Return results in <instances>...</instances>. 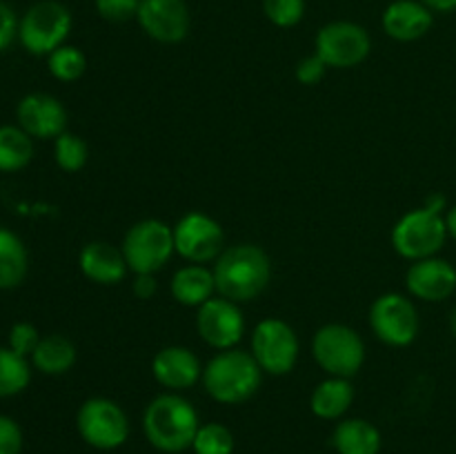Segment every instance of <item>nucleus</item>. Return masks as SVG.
<instances>
[{
  "mask_svg": "<svg viewBox=\"0 0 456 454\" xmlns=\"http://www.w3.org/2000/svg\"><path fill=\"white\" fill-rule=\"evenodd\" d=\"M216 294L234 303H249L261 296L272 279V263L265 249L254 243L227 245L212 265Z\"/></svg>",
  "mask_w": 456,
  "mask_h": 454,
  "instance_id": "f257e3e1",
  "label": "nucleus"
},
{
  "mask_svg": "<svg viewBox=\"0 0 456 454\" xmlns=\"http://www.w3.org/2000/svg\"><path fill=\"white\" fill-rule=\"evenodd\" d=\"M200 421L194 405L178 392H165L147 403L142 414V432L150 445L165 454L191 450Z\"/></svg>",
  "mask_w": 456,
  "mask_h": 454,
  "instance_id": "f03ea898",
  "label": "nucleus"
},
{
  "mask_svg": "<svg viewBox=\"0 0 456 454\" xmlns=\"http://www.w3.org/2000/svg\"><path fill=\"white\" fill-rule=\"evenodd\" d=\"M263 369L254 361L249 352L225 350L216 352L208 363L203 365L205 392L212 401L221 405H240L252 399L263 383Z\"/></svg>",
  "mask_w": 456,
  "mask_h": 454,
  "instance_id": "7ed1b4c3",
  "label": "nucleus"
},
{
  "mask_svg": "<svg viewBox=\"0 0 456 454\" xmlns=\"http://www.w3.org/2000/svg\"><path fill=\"white\" fill-rule=\"evenodd\" d=\"M448 225L445 214L421 205L417 209L405 212L395 223L390 234V243L395 252L405 261H423V258L439 256L448 240Z\"/></svg>",
  "mask_w": 456,
  "mask_h": 454,
  "instance_id": "20e7f679",
  "label": "nucleus"
},
{
  "mask_svg": "<svg viewBox=\"0 0 456 454\" xmlns=\"http://www.w3.org/2000/svg\"><path fill=\"white\" fill-rule=\"evenodd\" d=\"M312 359L328 377L352 378L365 363V341L346 323H325L312 336Z\"/></svg>",
  "mask_w": 456,
  "mask_h": 454,
  "instance_id": "39448f33",
  "label": "nucleus"
},
{
  "mask_svg": "<svg viewBox=\"0 0 456 454\" xmlns=\"http://www.w3.org/2000/svg\"><path fill=\"white\" fill-rule=\"evenodd\" d=\"M120 249L132 274H159L176 254L174 227L159 218H142L129 227Z\"/></svg>",
  "mask_w": 456,
  "mask_h": 454,
  "instance_id": "423d86ee",
  "label": "nucleus"
},
{
  "mask_svg": "<svg viewBox=\"0 0 456 454\" xmlns=\"http://www.w3.org/2000/svg\"><path fill=\"white\" fill-rule=\"evenodd\" d=\"M74 27L71 12L58 0H38L18 22V40L31 56H49L67 43Z\"/></svg>",
  "mask_w": 456,
  "mask_h": 454,
  "instance_id": "0eeeda50",
  "label": "nucleus"
},
{
  "mask_svg": "<svg viewBox=\"0 0 456 454\" xmlns=\"http://www.w3.org/2000/svg\"><path fill=\"white\" fill-rule=\"evenodd\" d=\"M249 354L254 356L263 374L285 377L297 368L301 343L288 320L270 316L254 325L249 336Z\"/></svg>",
  "mask_w": 456,
  "mask_h": 454,
  "instance_id": "6e6552de",
  "label": "nucleus"
},
{
  "mask_svg": "<svg viewBox=\"0 0 456 454\" xmlns=\"http://www.w3.org/2000/svg\"><path fill=\"white\" fill-rule=\"evenodd\" d=\"M76 430L89 448L110 452L129 439V418L116 401L92 396L76 412Z\"/></svg>",
  "mask_w": 456,
  "mask_h": 454,
  "instance_id": "1a4fd4ad",
  "label": "nucleus"
},
{
  "mask_svg": "<svg viewBox=\"0 0 456 454\" xmlns=\"http://www.w3.org/2000/svg\"><path fill=\"white\" fill-rule=\"evenodd\" d=\"M370 329L374 336L390 347H408L417 341L421 319L412 298L399 292H386L370 305Z\"/></svg>",
  "mask_w": 456,
  "mask_h": 454,
  "instance_id": "9d476101",
  "label": "nucleus"
},
{
  "mask_svg": "<svg viewBox=\"0 0 456 454\" xmlns=\"http://www.w3.org/2000/svg\"><path fill=\"white\" fill-rule=\"evenodd\" d=\"M314 53L330 69H352L372 53V36L359 22L332 20L316 34Z\"/></svg>",
  "mask_w": 456,
  "mask_h": 454,
  "instance_id": "9b49d317",
  "label": "nucleus"
},
{
  "mask_svg": "<svg viewBox=\"0 0 456 454\" xmlns=\"http://www.w3.org/2000/svg\"><path fill=\"white\" fill-rule=\"evenodd\" d=\"M174 227V247L176 254L187 263H199L209 265L216 263V258L225 252V230L216 218L209 214L187 212L183 214Z\"/></svg>",
  "mask_w": 456,
  "mask_h": 454,
  "instance_id": "f8f14e48",
  "label": "nucleus"
},
{
  "mask_svg": "<svg viewBox=\"0 0 456 454\" xmlns=\"http://www.w3.org/2000/svg\"><path fill=\"white\" fill-rule=\"evenodd\" d=\"M196 332L216 352L234 350L245 336V316L239 303L214 296L196 310Z\"/></svg>",
  "mask_w": 456,
  "mask_h": 454,
  "instance_id": "ddd939ff",
  "label": "nucleus"
},
{
  "mask_svg": "<svg viewBox=\"0 0 456 454\" xmlns=\"http://www.w3.org/2000/svg\"><path fill=\"white\" fill-rule=\"evenodd\" d=\"M136 22L160 45H178L190 36L191 13L185 0H141Z\"/></svg>",
  "mask_w": 456,
  "mask_h": 454,
  "instance_id": "4468645a",
  "label": "nucleus"
},
{
  "mask_svg": "<svg viewBox=\"0 0 456 454\" xmlns=\"http://www.w3.org/2000/svg\"><path fill=\"white\" fill-rule=\"evenodd\" d=\"M65 105L56 96L45 92L27 93L16 105V125L25 129L34 141H56L67 132Z\"/></svg>",
  "mask_w": 456,
  "mask_h": 454,
  "instance_id": "2eb2a0df",
  "label": "nucleus"
},
{
  "mask_svg": "<svg viewBox=\"0 0 456 454\" xmlns=\"http://www.w3.org/2000/svg\"><path fill=\"white\" fill-rule=\"evenodd\" d=\"M405 289L410 296L423 303H444L456 292V267L441 256L410 263Z\"/></svg>",
  "mask_w": 456,
  "mask_h": 454,
  "instance_id": "dca6fc26",
  "label": "nucleus"
},
{
  "mask_svg": "<svg viewBox=\"0 0 456 454\" xmlns=\"http://www.w3.org/2000/svg\"><path fill=\"white\" fill-rule=\"evenodd\" d=\"M151 377L167 392H185L203 378V365L190 347L167 345L151 359Z\"/></svg>",
  "mask_w": 456,
  "mask_h": 454,
  "instance_id": "f3484780",
  "label": "nucleus"
},
{
  "mask_svg": "<svg viewBox=\"0 0 456 454\" xmlns=\"http://www.w3.org/2000/svg\"><path fill=\"white\" fill-rule=\"evenodd\" d=\"M435 12L421 0H392L381 13V29L396 43H414L430 34Z\"/></svg>",
  "mask_w": 456,
  "mask_h": 454,
  "instance_id": "a211bd4d",
  "label": "nucleus"
},
{
  "mask_svg": "<svg viewBox=\"0 0 456 454\" xmlns=\"http://www.w3.org/2000/svg\"><path fill=\"white\" fill-rule=\"evenodd\" d=\"M78 270L96 285H118L127 276L129 267L120 247L107 240H89L78 252Z\"/></svg>",
  "mask_w": 456,
  "mask_h": 454,
  "instance_id": "6ab92c4d",
  "label": "nucleus"
},
{
  "mask_svg": "<svg viewBox=\"0 0 456 454\" xmlns=\"http://www.w3.org/2000/svg\"><path fill=\"white\" fill-rule=\"evenodd\" d=\"M169 292H172V298L178 305L199 310L209 298L216 296L214 270L209 265L185 263V265L174 272L172 280H169Z\"/></svg>",
  "mask_w": 456,
  "mask_h": 454,
  "instance_id": "aec40b11",
  "label": "nucleus"
},
{
  "mask_svg": "<svg viewBox=\"0 0 456 454\" xmlns=\"http://www.w3.org/2000/svg\"><path fill=\"white\" fill-rule=\"evenodd\" d=\"M354 385L350 378L328 377L312 390L310 409L316 418L323 421H338L346 417L347 409L354 403Z\"/></svg>",
  "mask_w": 456,
  "mask_h": 454,
  "instance_id": "412c9836",
  "label": "nucleus"
},
{
  "mask_svg": "<svg viewBox=\"0 0 456 454\" xmlns=\"http://www.w3.org/2000/svg\"><path fill=\"white\" fill-rule=\"evenodd\" d=\"M381 445V432L368 418H343L332 432V448L337 454H379Z\"/></svg>",
  "mask_w": 456,
  "mask_h": 454,
  "instance_id": "4be33fe9",
  "label": "nucleus"
},
{
  "mask_svg": "<svg viewBox=\"0 0 456 454\" xmlns=\"http://www.w3.org/2000/svg\"><path fill=\"white\" fill-rule=\"evenodd\" d=\"M78 352L74 341H69L62 334H47L40 338L38 347L31 354V368L45 377H62L76 365Z\"/></svg>",
  "mask_w": 456,
  "mask_h": 454,
  "instance_id": "5701e85b",
  "label": "nucleus"
},
{
  "mask_svg": "<svg viewBox=\"0 0 456 454\" xmlns=\"http://www.w3.org/2000/svg\"><path fill=\"white\" fill-rule=\"evenodd\" d=\"M29 274V254L20 236L0 227V289H16Z\"/></svg>",
  "mask_w": 456,
  "mask_h": 454,
  "instance_id": "b1692460",
  "label": "nucleus"
},
{
  "mask_svg": "<svg viewBox=\"0 0 456 454\" xmlns=\"http://www.w3.org/2000/svg\"><path fill=\"white\" fill-rule=\"evenodd\" d=\"M34 138L18 125H0V172L13 174L34 160Z\"/></svg>",
  "mask_w": 456,
  "mask_h": 454,
  "instance_id": "393cba45",
  "label": "nucleus"
},
{
  "mask_svg": "<svg viewBox=\"0 0 456 454\" xmlns=\"http://www.w3.org/2000/svg\"><path fill=\"white\" fill-rule=\"evenodd\" d=\"M31 361L7 345L0 347V399L22 394L31 383Z\"/></svg>",
  "mask_w": 456,
  "mask_h": 454,
  "instance_id": "a878e982",
  "label": "nucleus"
},
{
  "mask_svg": "<svg viewBox=\"0 0 456 454\" xmlns=\"http://www.w3.org/2000/svg\"><path fill=\"white\" fill-rule=\"evenodd\" d=\"M47 69L61 83H76L87 71V56L76 45H62L47 56Z\"/></svg>",
  "mask_w": 456,
  "mask_h": 454,
  "instance_id": "bb28decb",
  "label": "nucleus"
},
{
  "mask_svg": "<svg viewBox=\"0 0 456 454\" xmlns=\"http://www.w3.org/2000/svg\"><path fill=\"white\" fill-rule=\"evenodd\" d=\"M53 160H56L58 167L67 174H76L87 165L89 160V147L78 134L69 132L67 129L65 134L53 141Z\"/></svg>",
  "mask_w": 456,
  "mask_h": 454,
  "instance_id": "cd10ccee",
  "label": "nucleus"
},
{
  "mask_svg": "<svg viewBox=\"0 0 456 454\" xmlns=\"http://www.w3.org/2000/svg\"><path fill=\"white\" fill-rule=\"evenodd\" d=\"M191 450L194 454H232L234 452V434L223 423H200Z\"/></svg>",
  "mask_w": 456,
  "mask_h": 454,
  "instance_id": "c85d7f7f",
  "label": "nucleus"
},
{
  "mask_svg": "<svg viewBox=\"0 0 456 454\" xmlns=\"http://www.w3.org/2000/svg\"><path fill=\"white\" fill-rule=\"evenodd\" d=\"M263 13L279 29H292L305 16V0H263Z\"/></svg>",
  "mask_w": 456,
  "mask_h": 454,
  "instance_id": "c756f323",
  "label": "nucleus"
},
{
  "mask_svg": "<svg viewBox=\"0 0 456 454\" xmlns=\"http://www.w3.org/2000/svg\"><path fill=\"white\" fill-rule=\"evenodd\" d=\"M40 332L34 323H27V320H18V323L12 325L7 336V347L13 350L16 354L25 356V359H31L34 350L40 343Z\"/></svg>",
  "mask_w": 456,
  "mask_h": 454,
  "instance_id": "7c9ffc66",
  "label": "nucleus"
},
{
  "mask_svg": "<svg viewBox=\"0 0 456 454\" xmlns=\"http://www.w3.org/2000/svg\"><path fill=\"white\" fill-rule=\"evenodd\" d=\"M96 13L107 22L136 20L141 0H94Z\"/></svg>",
  "mask_w": 456,
  "mask_h": 454,
  "instance_id": "2f4dec72",
  "label": "nucleus"
},
{
  "mask_svg": "<svg viewBox=\"0 0 456 454\" xmlns=\"http://www.w3.org/2000/svg\"><path fill=\"white\" fill-rule=\"evenodd\" d=\"M22 445H25V436L16 418L0 414V454H20Z\"/></svg>",
  "mask_w": 456,
  "mask_h": 454,
  "instance_id": "473e14b6",
  "label": "nucleus"
},
{
  "mask_svg": "<svg viewBox=\"0 0 456 454\" xmlns=\"http://www.w3.org/2000/svg\"><path fill=\"white\" fill-rule=\"evenodd\" d=\"M328 69L330 67L316 53H310V56L301 58L297 62V67H294V78L301 85H305V87H312V85H319L325 78Z\"/></svg>",
  "mask_w": 456,
  "mask_h": 454,
  "instance_id": "72a5a7b5",
  "label": "nucleus"
},
{
  "mask_svg": "<svg viewBox=\"0 0 456 454\" xmlns=\"http://www.w3.org/2000/svg\"><path fill=\"white\" fill-rule=\"evenodd\" d=\"M18 22L20 18L16 16V12L4 0H0V52L12 47L13 40L18 38Z\"/></svg>",
  "mask_w": 456,
  "mask_h": 454,
  "instance_id": "f704fd0d",
  "label": "nucleus"
},
{
  "mask_svg": "<svg viewBox=\"0 0 456 454\" xmlns=\"http://www.w3.org/2000/svg\"><path fill=\"white\" fill-rule=\"evenodd\" d=\"M159 292V280L156 274H134L132 280V294L138 301H151Z\"/></svg>",
  "mask_w": 456,
  "mask_h": 454,
  "instance_id": "c9c22d12",
  "label": "nucleus"
},
{
  "mask_svg": "<svg viewBox=\"0 0 456 454\" xmlns=\"http://www.w3.org/2000/svg\"><path fill=\"white\" fill-rule=\"evenodd\" d=\"M426 7H430L435 13H452L456 12V0H421Z\"/></svg>",
  "mask_w": 456,
  "mask_h": 454,
  "instance_id": "e433bc0d",
  "label": "nucleus"
},
{
  "mask_svg": "<svg viewBox=\"0 0 456 454\" xmlns=\"http://www.w3.org/2000/svg\"><path fill=\"white\" fill-rule=\"evenodd\" d=\"M445 225H448L450 239L456 240V205L448 207V212H445Z\"/></svg>",
  "mask_w": 456,
  "mask_h": 454,
  "instance_id": "4c0bfd02",
  "label": "nucleus"
},
{
  "mask_svg": "<svg viewBox=\"0 0 456 454\" xmlns=\"http://www.w3.org/2000/svg\"><path fill=\"white\" fill-rule=\"evenodd\" d=\"M450 332H452V336L456 338V305L452 307V312H450Z\"/></svg>",
  "mask_w": 456,
  "mask_h": 454,
  "instance_id": "58836bf2",
  "label": "nucleus"
}]
</instances>
